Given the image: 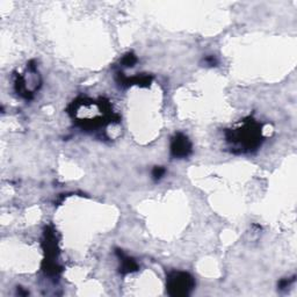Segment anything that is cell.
Here are the masks:
<instances>
[{
	"instance_id": "cell-1",
	"label": "cell",
	"mask_w": 297,
	"mask_h": 297,
	"mask_svg": "<svg viewBox=\"0 0 297 297\" xmlns=\"http://www.w3.org/2000/svg\"><path fill=\"white\" fill-rule=\"evenodd\" d=\"M225 136L226 141L232 144L234 150H238V152H250L259 147L263 142V130L258 122L248 117L239 128L226 130Z\"/></svg>"
},
{
	"instance_id": "cell-2",
	"label": "cell",
	"mask_w": 297,
	"mask_h": 297,
	"mask_svg": "<svg viewBox=\"0 0 297 297\" xmlns=\"http://www.w3.org/2000/svg\"><path fill=\"white\" fill-rule=\"evenodd\" d=\"M195 287V280L189 273L172 270L166 278V290L173 297L188 296Z\"/></svg>"
},
{
	"instance_id": "cell-3",
	"label": "cell",
	"mask_w": 297,
	"mask_h": 297,
	"mask_svg": "<svg viewBox=\"0 0 297 297\" xmlns=\"http://www.w3.org/2000/svg\"><path fill=\"white\" fill-rule=\"evenodd\" d=\"M192 154V143L186 135L178 133L171 141V156L173 158H187Z\"/></svg>"
},
{
	"instance_id": "cell-4",
	"label": "cell",
	"mask_w": 297,
	"mask_h": 297,
	"mask_svg": "<svg viewBox=\"0 0 297 297\" xmlns=\"http://www.w3.org/2000/svg\"><path fill=\"white\" fill-rule=\"evenodd\" d=\"M151 77L148 76H136V77H125L122 72H117L116 81L120 86L128 87L130 85H139V86H148L151 82Z\"/></svg>"
},
{
	"instance_id": "cell-5",
	"label": "cell",
	"mask_w": 297,
	"mask_h": 297,
	"mask_svg": "<svg viewBox=\"0 0 297 297\" xmlns=\"http://www.w3.org/2000/svg\"><path fill=\"white\" fill-rule=\"evenodd\" d=\"M116 256L119 257V259L121 261V266H120V273L121 274H129V273H134V272H137L139 269L138 265L136 261H135L133 258H129L126 257L122 250H116L115 251Z\"/></svg>"
},
{
	"instance_id": "cell-6",
	"label": "cell",
	"mask_w": 297,
	"mask_h": 297,
	"mask_svg": "<svg viewBox=\"0 0 297 297\" xmlns=\"http://www.w3.org/2000/svg\"><path fill=\"white\" fill-rule=\"evenodd\" d=\"M136 62L137 57L133 54V52H128V54L124 55L123 58L121 59V64L126 68H133L134 65L136 64Z\"/></svg>"
},
{
	"instance_id": "cell-7",
	"label": "cell",
	"mask_w": 297,
	"mask_h": 297,
	"mask_svg": "<svg viewBox=\"0 0 297 297\" xmlns=\"http://www.w3.org/2000/svg\"><path fill=\"white\" fill-rule=\"evenodd\" d=\"M166 169L164 167H161V166H156V167L152 169V179H154L155 181H158L164 177Z\"/></svg>"
},
{
	"instance_id": "cell-8",
	"label": "cell",
	"mask_w": 297,
	"mask_h": 297,
	"mask_svg": "<svg viewBox=\"0 0 297 297\" xmlns=\"http://www.w3.org/2000/svg\"><path fill=\"white\" fill-rule=\"evenodd\" d=\"M294 281H295V277L291 279H282V280L279 282V289L280 290L286 289V288L289 287Z\"/></svg>"
},
{
	"instance_id": "cell-9",
	"label": "cell",
	"mask_w": 297,
	"mask_h": 297,
	"mask_svg": "<svg viewBox=\"0 0 297 297\" xmlns=\"http://www.w3.org/2000/svg\"><path fill=\"white\" fill-rule=\"evenodd\" d=\"M204 63H206L207 65H210V67H213V65H215L217 63V60H216L215 57H214V56H209V57L204 58Z\"/></svg>"
}]
</instances>
